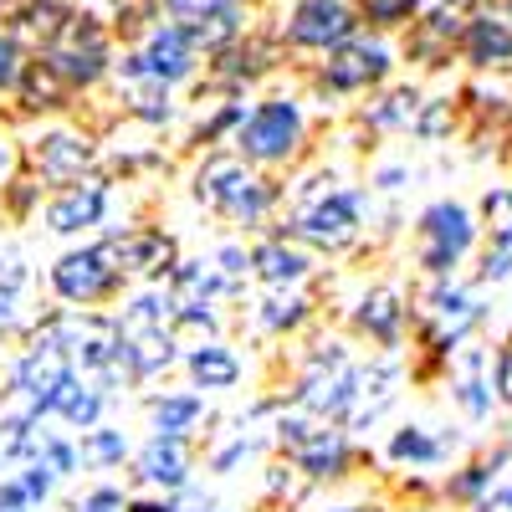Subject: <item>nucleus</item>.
I'll return each mask as SVG.
<instances>
[{"mask_svg": "<svg viewBox=\"0 0 512 512\" xmlns=\"http://www.w3.org/2000/svg\"><path fill=\"white\" fill-rule=\"evenodd\" d=\"M41 57H47V62L72 82V88H93V82L108 72V31H103L93 16H72V21L62 26V36H57Z\"/></svg>", "mask_w": 512, "mask_h": 512, "instance_id": "nucleus-10", "label": "nucleus"}, {"mask_svg": "<svg viewBox=\"0 0 512 512\" xmlns=\"http://www.w3.org/2000/svg\"><path fill=\"white\" fill-rule=\"evenodd\" d=\"M108 205H113V190H108V180L93 175L82 185L52 190L47 205H41V226H47L52 236H88V231H103Z\"/></svg>", "mask_w": 512, "mask_h": 512, "instance_id": "nucleus-12", "label": "nucleus"}, {"mask_svg": "<svg viewBox=\"0 0 512 512\" xmlns=\"http://www.w3.org/2000/svg\"><path fill=\"white\" fill-rule=\"evenodd\" d=\"M364 205L369 195L354 190V185H338L318 200H303V205H292L287 210V221L277 226L282 236H292L297 246H308L313 256H338V251H349L364 231Z\"/></svg>", "mask_w": 512, "mask_h": 512, "instance_id": "nucleus-6", "label": "nucleus"}, {"mask_svg": "<svg viewBox=\"0 0 512 512\" xmlns=\"http://www.w3.org/2000/svg\"><path fill=\"white\" fill-rule=\"evenodd\" d=\"M251 323L256 333L267 338H287V333H303L313 323V297L303 287H287V292H262L251 308Z\"/></svg>", "mask_w": 512, "mask_h": 512, "instance_id": "nucleus-26", "label": "nucleus"}, {"mask_svg": "<svg viewBox=\"0 0 512 512\" xmlns=\"http://www.w3.org/2000/svg\"><path fill=\"white\" fill-rule=\"evenodd\" d=\"M190 195L210 210V216H221L226 226H236L241 236L262 231L272 221V210L282 205V190L256 175V164H246L241 154H205L195 164Z\"/></svg>", "mask_w": 512, "mask_h": 512, "instance_id": "nucleus-1", "label": "nucleus"}, {"mask_svg": "<svg viewBox=\"0 0 512 512\" xmlns=\"http://www.w3.org/2000/svg\"><path fill=\"white\" fill-rule=\"evenodd\" d=\"M446 384H451L456 410L472 420V425H487L492 410L502 405V390H497V349L466 344V349L446 364Z\"/></svg>", "mask_w": 512, "mask_h": 512, "instance_id": "nucleus-9", "label": "nucleus"}, {"mask_svg": "<svg viewBox=\"0 0 512 512\" xmlns=\"http://www.w3.org/2000/svg\"><path fill=\"white\" fill-rule=\"evenodd\" d=\"M0 512H36V507H31V497H26V492L11 482V477L0 482Z\"/></svg>", "mask_w": 512, "mask_h": 512, "instance_id": "nucleus-40", "label": "nucleus"}, {"mask_svg": "<svg viewBox=\"0 0 512 512\" xmlns=\"http://www.w3.org/2000/svg\"><path fill=\"white\" fill-rule=\"evenodd\" d=\"M103 241L113 251L118 272L128 282H139V287H164L169 277H175V267L185 262L180 241L169 231H159V226H108Z\"/></svg>", "mask_w": 512, "mask_h": 512, "instance_id": "nucleus-8", "label": "nucleus"}, {"mask_svg": "<svg viewBox=\"0 0 512 512\" xmlns=\"http://www.w3.org/2000/svg\"><path fill=\"white\" fill-rule=\"evenodd\" d=\"M461 57L472 67H507L512 62V26L502 16L477 11L472 26H466V36H461Z\"/></svg>", "mask_w": 512, "mask_h": 512, "instance_id": "nucleus-27", "label": "nucleus"}, {"mask_svg": "<svg viewBox=\"0 0 512 512\" xmlns=\"http://www.w3.org/2000/svg\"><path fill=\"white\" fill-rule=\"evenodd\" d=\"M180 369L190 379V390H200V395H226V390H236L241 374H246L241 354L226 344V338H200V344H190Z\"/></svg>", "mask_w": 512, "mask_h": 512, "instance_id": "nucleus-18", "label": "nucleus"}, {"mask_svg": "<svg viewBox=\"0 0 512 512\" xmlns=\"http://www.w3.org/2000/svg\"><path fill=\"white\" fill-rule=\"evenodd\" d=\"M21 103H26V113H57V108H67V98L77 93L72 82L47 62V57H36L31 67H26V77H21Z\"/></svg>", "mask_w": 512, "mask_h": 512, "instance_id": "nucleus-28", "label": "nucleus"}, {"mask_svg": "<svg viewBox=\"0 0 512 512\" xmlns=\"http://www.w3.org/2000/svg\"><path fill=\"white\" fill-rule=\"evenodd\" d=\"M0 6H6V0H0Z\"/></svg>", "mask_w": 512, "mask_h": 512, "instance_id": "nucleus-48", "label": "nucleus"}, {"mask_svg": "<svg viewBox=\"0 0 512 512\" xmlns=\"http://www.w3.org/2000/svg\"><path fill=\"white\" fill-rule=\"evenodd\" d=\"M128 512H180V502L175 497H144V492H134V497H128Z\"/></svg>", "mask_w": 512, "mask_h": 512, "instance_id": "nucleus-41", "label": "nucleus"}, {"mask_svg": "<svg viewBox=\"0 0 512 512\" xmlns=\"http://www.w3.org/2000/svg\"><path fill=\"white\" fill-rule=\"evenodd\" d=\"M26 57H21V36L16 31H0V93H16L21 77H26Z\"/></svg>", "mask_w": 512, "mask_h": 512, "instance_id": "nucleus-36", "label": "nucleus"}, {"mask_svg": "<svg viewBox=\"0 0 512 512\" xmlns=\"http://www.w3.org/2000/svg\"><path fill=\"white\" fill-rule=\"evenodd\" d=\"M0 482H6V456H0Z\"/></svg>", "mask_w": 512, "mask_h": 512, "instance_id": "nucleus-46", "label": "nucleus"}, {"mask_svg": "<svg viewBox=\"0 0 512 512\" xmlns=\"http://www.w3.org/2000/svg\"><path fill=\"white\" fill-rule=\"evenodd\" d=\"M26 292H31L26 251L21 246H0V338L36 328V318H26Z\"/></svg>", "mask_w": 512, "mask_h": 512, "instance_id": "nucleus-24", "label": "nucleus"}, {"mask_svg": "<svg viewBox=\"0 0 512 512\" xmlns=\"http://www.w3.org/2000/svg\"><path fill=\"white\" fill-rule=\"evenodd\" d=\"M456 446H461L456 431H441V425H420V420H410V425H400V431L390 436L384 456H390L400 472H431V466L451 461Z\"/></svg>", "mask_w": 512, "mask_h": 512, "instance_id": "nucleus-19", "label": "nucleus"}, {"mask_svg": "<svg viewBox=\"0 0 512 512\" xmlns=\"http://www.w3.org/2000/svg\"><path fill=\"white\" fill-rule=\"evenodd\" d=\"M507 466H512V451H492V456L466 461V466H456V472L441 482V497L456 502V507H466V512H477L492 497V487L507 477Z\"/></svg>", "mask_w": 512, "mask_h": 512, "instance_id": "nucleus-23", "label": "nucleus"}, {"mask_svg": "<svg viewBox=\"0 0 512 512\" xmlns=\"http://www.w3.org/2000/svg\"><path fill=\"white\" fill-rule=\"evenodd\" d=\"M507 11H512V6H507Z\"/></svg>", "mask_w": 512, "mask_h": 512, "instance_id": "nucleus-49", "label": "nucleus"}, {"mask_svg": "<svg viewBox=\"0 0 512 512\" xmlns=\"http://www.w3.org/2000/svg\"><path fill=\"white\" fill-rule=\"evenodd\" d=\"M359 16L344 0H303L287 21V41L292 47H313V52H338L344 41H354Z\"/></svg>", "mask_w": 512, "mask_h": 512, "instance_id": "nucleus-15", "label": "nucleus"}, {"mask_svg": "<svg viewBox=\"0 0 512 512\" xmlns=\"http://www.w3.org/2000/svg\"><path fill=\"white\" fill-rule=\"evenodd\" d=\"M415 6L420 0H359V16L369 26H400V21L415 16Z\"/></svg>", "mask_w": 512, "mask_h": 512, "instance_id": "nucleus-37", "label": "nucleus"}, {"mask_svg": "<svg viewBox=\"0 0 512 512\" xmlns=\"http://www.w3.org/2000/svg\"><path fill=\"white\" fill-rule=\"evenodd\" d=\"M134 67L149 72V77H159L164 88H169V82H185V77L195 72V36H190L185 26H159V31H149V41H144V52L134 57Z\"/></svg>", "mask_w": 512, "mask_h": 512, "instance_id": "nucleus-22", "label": "nucleus"}, {"mask_svg": "<svg viewBox=\"0 0 512 512\" xmlns=\"http://www.w3.org/2000/svg\"><path fill=\"white\" fill-rule=\"evenodd\" d=\"M77 446H82V466H88V472H113V466H123L128 456H134L123 425H98V431H88Z\"/></svg>", "mask_w": 512, "mask_h": 512, "instance_id": "nucleus-30", "label": "nucleus"}, {"mask_svg": "<svg viewBox=\"0 0 512 512\" xmlns=\"http://www.w3.org/2000/svg\"><path fill=\"white\" fill-rule=\"evenodd\" d=\"M67 21H72V11L62 6V0H26V6L16 11V31H21V36H36L41 52H47L52 41L62 36Z\"/></svg>", "mask_w": 512, "mask_h": 512, "instance_id": "nucleus-31", "label": "nucleus"}, {"mask_svg": "<svg viewBox=\"0 0 512 512\" xmlns=\"http://www.w3.org/2000/svg\"><path fill=\"white\" fill-rule=\"evenodd\" d=\"M108 405H113V390L103 379H88V374H72L62 384V395L52 400V420H62L67 431H98V425H108Z\"/></svg>", "mask_w": 512, "mask_h": 512, "instance_id": "nucleus-21", "label": "nucleus"}, {"mask_svg": "<svg viewBox=\"0 0 512 512\" xmlns=\"http://www.w3.org/2000/svg\"><path fill=\"white\" fill-rule=\"evenodd\" d=\"M374 185H379V190H400V185H405V169H379Z\"/></svg>", "mask_w": 512, "mask_h": 512, "instance_id": "nucleus-43", "label": "nucleus"}, {"mask_svg": "<svg viewBox=\"0 0 512 512\" xmlns=\"http://www.w3.org/2000/svg\"><path fill=\"white\" fill-rule=\"evenodd\" d=\"M477 246H482V221L472 205L431 200L415 216V267L431 282H451Z\"/></svg>", "mask_w": 512, "mask_h": 512, "instance_id": "nucleus-4", "label": "nucleus"}, {"mask_svg": "<svg viewBox=\"0 0 512 512\" xmlns=\"http://www.w3.org/2000/svg\"><path fill=\"white\" fill-rule=\"evenodd\" d=\"M390 77V52L379 41H344L338 52H328V67H323V88L328 93H364L374 82Z\"/></svg>", "mask_w": 512, "mask_h": 512, "instance_id": "nucleus-17", "label": "nucleus"}, {"mask_svg": "<svg viewBox=\"0 0 512 512\" xmlns=\"http://www.w3.org/2000/svg\"><path fill=\"white\" fill-rule=\"evenodd\" d=\"M512 277V226H487L482 256H477V287H497Z\"/></svg>", "mask_w": 512, "mask_h": 512, "instance_id": "nucleus-32", "label": "nucleus"}, {"mask_svg": "<svg viewBox=\"0 0 512 512\" xmlns=\"http://www.w3.org/2000/svg\"><path fill=\"white\" fill-rule=\"evenodd\" d=\"M128 477L149 487L154 497H180V492H190V477H195V446L175 441V436H149L134 451V472Z\"/></svg>", "mask_w": 512, "mask_h": 512, "instance_id": "nucleus-13", "label": "nucleus"}, {"mask_svg": "<svg viewBox=\"0 0 512 512\" xmlns=\"http://www.w3.org/2000/svg\"><path fill=\"white\" fill-rule=\"evenodd\" d=\"M6 477H11V482H16L26 497H31V507H41V502H47V497L57 492V482H62V477L52 472V466H41V461H21V466H11Z\"/></svg>", "mask_w": 512, "mask_h": 512, "instance_id": "nucleus-34", "label": "nucleus"}, {"mask_svg": "<svg viewBox=\"0 0 512 512\" xmlns=\"http://www.w3.org/2000/svg\"><path fill=\"white\" fill-rule=\"evenodd\" d=\"M144 420H149V436H175L190 441L200 425L210 420V405L200 390H159L144 400Z\"/></svg>", "mask_w": 512, "mask_h": 512, "instance_id": "nucleus-20", "label": "nucleus"}, {"mask_svg": "<svg viewBox=\"0 0 512 512\" xmlns=\"http://www.w3.org/2000/svg\"><path fill=\"white\" fill-rule=\"evenodd\" d=\"M497 390H502V405L512 410V338L497 349Z\"/></svg>", "mask_w": 512, "mask_h": 512, "instance_id": "nucleus-39", "label": "nucleus"}, {"mask_svg": "<svg viewBox=\"0 0 512 512\" xmlns=\"http://www.w3.org/2000/svg\"><path fill=\"white\" fill-rule=\"evenodd\" d=\"M507 200H512V190H507Z\"/></svg>", "mask_w": 512, "mask_h": 512, "instance_id": "nucleus-47", "label": "nucleus"}, {"mask_svg": "<svg viewBox=\"0 0 512 512\" xmlns=\"http://www.w3.org/2000/svg\"><path fill=\"white\" fill-rule=\"evenodd\" d=\"M72 512H128V492L113 487V482H98L72 502Z\"/></svg>", "mask_w": 512, "mask_h": 512, "instance_id": "nucleus-38", "label": "nucleus"}, {"mask_svg": "<svg viewBox=\"0 0 512 512\" xmlns=\"http://www.w3.org/2000/svg\"><path fill=\"white\" fill-rule=\"evenodd\" d=\"M303 108L292 98H267L246 113V123L236 128V154L256 169H272V164H287L297 149H303Z\"/></svg>", "mask_w": 512, "mask_h": 512, "instance_id": "nucleus-7", "label": "nucleus"}, {"mask_svg": "<svg viewBox=\"0 0 512 512\" xmlns=\"http://www.w3.org/2000/svg\"><path fill=\"white\" fill-rule=\"evenodd\" d=\"M400 379H405V374H400V359H395V354H374V359H364L359 410H354V420H349V431H369V425L400 400Z\"/></svg>", "mask_w": 512, "mask_h": 512, "instance_id": "nucleus-25", "label": "nucleus"}, {"mask_svg": "<svg viewBox=\"0 0 512 512\" xmlns=\"http://www.w3.org/2000/svg\"><path fill=\"white\" fill-rule=\"evenodd\" d=\"M175 502H180V512H231V507H221V502H205V497H190V492H180Z\"/></svg>", "mask_w": 512, "mask_h": 512, "instance_id": "nucleus-42", "label": "nucleus"}, {"mask_svg": "<svg viewBox=\"0 0 512 512\" xmlns=\"http://www.w3.org/2000/svg\"><path fill=\"white\" fill-rule=\"evenodd\" d=\"M47 287L62 308L72 313H98L108 303H123L128 297V277L118 272L108 241H88V246H67L57 262L47 267Z\"/></svg>", "mask_w": 512, "mask_h": 512, "instance_id": "nucleus-5", "label": "nucleus"}, {"mask_svg": "<svg viewBox=\"0 0 512 512\" xmlns=\"http://www.w3.org/2000/svg\"><path fill=\"white\" fill-rule=\"evenodd\" d=\"M185 31L195 36V47L226 52V47H236V41H241V11H236V6H210V11H200Z\"/></svg>", "mask_w": 512, "mask_h": 512, "instance_id": "nucleus-29", "label": "nucleus"}, {"mask_svg": "<svg viewBox=\"0 0 512 512\" xmlns=\"http://www.w3.org/2000/svg\"><path fill=\"white\" fill-rule=\"evenodd\" d=\"M313 512H384L379 502H344V507H313Z\"/></svg>", "mask_w": 512, "mask_h": 512, "instance_id": "nucleus-44", "label": "nucleus"}, {"mask_svg": "<svg viewBox=\"0 0 512 512\" xmlns=\"http://www.w3.org/2000/svg\"><path fill=\"white\" fill-rule=\"evenodd\" d=\"M349 328L359 338H369L379 354H395L405 344V328H415V308H405L400 287H369L349 308Z\"/></svg>", "mask_w": 512, "mask_h": 512, "instance_id": "nucleus-14", "label": "nucleus"}, {"mask_svg": "<svg viewBox=\"0 0 512 512\" xmlns=\"http://www.w3.org/2000/svg\"><path fill=\"white\" fill-rule=\"evenodd\" d=\"M364 123H369V128H415V123H420V93H415V88L390 93L384 103H374V108L364 113Z\"/></svg>", "mask_w": 512, "mask_h": 512, "instance_id": "nucleus-33", "label": "nucleus"}, {"mask_svg": "<svg viewBox=\"0 0 512 512\" xmlns=\"http://www.w3.org/2000/svg\"><path fill=\"white\" fill-rule=\"evenodd\" d=\"M487 323V303H482V287L477 282H431L425 297L415 303V344L425 354L420 374H436L446 369L466 344L472 333Z\"/></svg>", "mask_w": 512, "mask_h": 512, "instance_id": "nucleus-2", "label": "nucleus"}, {"mask_svg": "<svg viewBox=\"0 0 512 512\" xmlns=\"http://www.w3.org/2000/svg\"><path fill=\"white\" fill-rule=\"evenodd\" d=\"M6 164H11V149H6V139H0V175H6Z\"/></svg>", "mask_w": 512, "mask_h": 512, "instance_id": "nucleus-45", "label": "nucleus"}, {"mask_svg": "<svg viewBox=\"0 0 512 512\" xmlns=\"http://www.w3.org/2000/svg\"><path fill=\"white\" fill-rule=\"evenodd\" d=\"M272 446L282 451L287 466H297L303 472L308 487H323V482H344L354 472V436L349 425H328V420H313L303 410L282 405V415L272 420Z\"/></svg>", "mask_w": 512, "mask_h": 512, "instance_id": "nucleus-3", "label": "nucleus"}, {"mask_svg": "<svg viewBox=\"0 0 512 512\" xmlns=\"http://www.w3.org/2000/svg\"><path fill=\"white\" fill-rule=\"evenodd\" d=\"M93 159H98L93 139L67 134V128H52V134L31 139V149H26L31 175H36L41 185H52V190H67V185L93 180Z\"/></svg>", "mask_w": 512, "mask_h": 512, "instance_id": "nucleus-11", "label": "nucleus"}, {"mask_svg": "<svg viewBox=\"0 0 512 512\" xmlns=\"http://www.w3.org/2000/svg\"><path fill=\"white\" fill-rule=\"evenodd\" d=\"M318 272L313 251L297 246L292 236L272 231L262 241H251V277L262 282L267 292H287V287H308V277Z\"/></svg>", "mask_w": 512, "mask_h": 512, "instance_id": "nucleus-16", "label": "nucleus"}, {"mask_svg": "<svg viewBox=\"0 0 512 512\" xmlns=\"http://www.w3.org/2000/svg\"><path fill=\"white\" fill-rule=\"evenodd\" d=\"M41 190H47V185H41L36 175H16V180L6 185V216H11V221L41 216V205H47V200H41Z\"/></svg>", "mask_w": 512, "mask_h": 512, "instance_id": "nucleus-35", "label": "nucleus"}]
</instances>
